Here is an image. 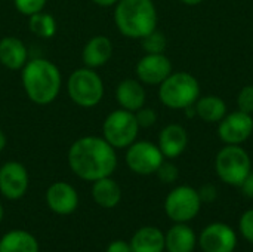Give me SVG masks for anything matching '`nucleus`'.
Listing matches in <instances>:
<instances>
[{"mask_svg":"<svg viewBox=\"0 0 253 252\" xmlns=\"http://www.w3.org/2000/svg\"><path fill=\"white\" fill-rule=\"evenodd\" d=\"M67 162L76 177L87 183L111 177L117 168V150L104 138L86 135L68 149Z\"/></svg>","mask_w":253,"mask_h":252,"instance_id":"1","label":"nucleus"},{"mask_svg":"<svg viewBox=\"0 0 253 252\" xmlns=\"http://www.w3.org/2000/svg\"><path fill=\"white\" fill-rule=\"evenodd\" d=\"M21 83L31 102L49 105L59 97L62 88L61 70L46 58H31L21 68Z\"/></svg>","mask_w":253,"mask_h":252,"instance_id":"2","label":"nucleus"},{"mask_svg":"<svg viewBox=\"0 0 253 252\" xmlns=\"http://www.w3.org/2000/svg\"><path fill=\"white\" fill-rule=\"evenodd\" d=\"M114 24L129 39H142L157 28V9L153 0H119L114 6Z\"/></svg>","mask_w":253,"mask_h":252,"instance_id":"3","label":"nucleus"},{"mask_svg":"<svg viewBox=\"0 0 253 252\" xmlns=\"http://www.w3.org/2000/svg\"><path fill=\"white\" fill-rule=\"evenodd\" d=\"M199 97V80L187 71H172L169 77L159 85L160 102L172 110H184L190 105H194Z\"/></svg>","mask_w":253,"mask_h":252,"instance_id":"4","label":"nucleus"},{"mask_svg":"<svg viewBox=\"0 0 253 252\" xmlns=\"http://www.w3.org/2000/svg\"><path fill=\"white\" fill-rule=\"evenodd\" d=\"M70 100L83 108H92L98 105L104 98V82L95 68L80 67L74 70L65 83Z\"/></svg>","mask_w":253,"mask_h":252,"instance_id":"5","label":"nucleus"},{"mask_svg":"<svg viewBox=\"0 0 253 252\" xmlns=\"http://www.w3.org/2000/svg\"><path fill=\"white\" fill-rule=\"evenodd\" d=\"M215 171L222 183L240 187L252 171L251 156L242 146L227 144L215 157Z\"/></svg>","mask_w":253,"mask_h":252,"instance_id":"6","label":"nucleus"},{"mask_svg":"<svg viewBox=\"0 0 253 252\" xmlns=\"http://www.w3.org/2000/svg\"><path fill=\"white\" fill-rule=\"evenodd\" d=\"M139 125L136 122L135 113L125 108H117L111 111L102 122V137L116 149H127L136 141L139 134Z\"/></svg>","mask_w":253,"mask_h":252,"instance_id":"7","label":"nucleus"},{"mask_svg":"<svg viewBox=\"0 0 253 252\" xmlns=\"http://www.w3.org/2000/svg\"><path fill=\"white\" fill-rule=\"evenodd\" d=\"M202 208L199 192L191 186H178L165 199V212L173 223H188L196 218Z\"/></svg>","mask_w":253,"mask_h":252,"instance_id":"8","label":"nucleus"},{"mask_svg":"<svg viewBox=\"0 0 253 252\" xmlns=\"http://www.w3.org/2000/svg\"><path fill=\"white\" fill-rule=\"evenodd\" d=\"M127 168L138 175L156 174L159 166L163 163L165 156L159 146L151 141H135L126 149L125 156Z\"/></svg>","mask_w":253,"mask_h":252,"instance_id":"9","label":"nucleus"},{"mask_svg":"<svg viewBox=\"0 0 253 252\" xmlns=\"http://www.w3.org/2000/svg\"><path fill=\"white\" fill-rule=\"evenodd\" d=\"M30 177L27 168L16 160L0 166V193L7 201H19L28 190Z\"/></svg>","mask_w":253,"mask_h":252,"instance_id":"10","label":"nucleus"},{"mask_svg":"<svg viewBox=\"0 0 253 252\" xmlns=\"http://www.w3.org/2000/svg\"><path fill=\"white\" fill-rule=\"evenodd\" d=\"M237 242V233L225 223H212L199 236V245L203 252H234Z\"/></svg>","mask_w":253,"mask_h":252,"instance_id":"11","label":"nucleus"},{"mask_svg":"<svg viewBox=\"0 0 253 252\" xmlns=\"http://www.w3.org/2000/svg\"><path fill=\"white\" fill-rule=\"evenodd\" d=\"M253 134V117L245 111H233L225 114L219 122L218 137L224 144L240 146Z\"/></svg>","mask_w":253,"mask_h":252,"instance_id":"12","label":"nucleus"},{"mask_svg":"<svg viewBox=\"0 0 253 252\" xmlns=\"http://www.w3.org/2000/svg\"><path fill=\"white\" fill-rule=\"evenodd\" d=\"M136 79L142 85H160L172 73V62L165 53H145L135 67Z\"/></svg>","mask_w":253,"mask_h":252,"instance_id":"13","label":"nucleus"},{"mask_svg":"<svg viewBox=\"0 0 253 252\" xmlns=\"http://www.w3.org/2000/svg\"><path fill=\"white\" fill-rule=\"evenodd\" d=\"M46 203L58 215H70L79 206L77 190L67 181H56L46 190Z\"/></svg>","mask_w":253,"mask_h":252,"instance_id":"14","label":"nucleus"},{"mask_svg":"<svg viewBox=\"0 0 253 252\" xmlns=\"http://www.w3.org/2000/svg\"><path fill=\"white\" fill-rule=\"evenodd\" d=\"M188 144V135L184 126L178 123H170L165 126L159 134V149L163 153L165 159L179 157Z\"/></svg>","mask_w":253,"mask_h":252,"instance_id":"15","label":"nucleus"},{"mask_svg":"<svg viewBox=\"0 0 253 252\" xmlns=\"http://www.w3.org/2000/svg\"><path fill=\"white\" fill-rule=\"evenodd\" d=\"M113 56V43L107 36L98 34L90 37L82 50V59L84 67L99 68L104 67Z\"/></svg>","mask_w":253,"mask_h":252,"instance_id":"16","label":"nucleus"},{"mask_svg":"<svg viewBox=\"0 0 253 252\" xmlns=\"http://www.w3.org/2000/svg\"><path fill=\"white\" fill-rule=\"evenodd\" d=\"M116 101L120 108L127 111H138L145 105L147 92L144 85L138 79H125L116 88Z\"/></svg>","mask_w":253,"mask_h":252,"instance_id":"17","label":"nucleus"},{"mask_svg":"<svg viewBox=\"0 0 253 252\" xmlns=\"http://www.w3.org/2000/svg\"><path fill=\"white\" fill-rule=\"evenodd\" d=\"M28 61V50L25 43L15 36H4L0 39V64L7 70H21Z\"/></svg>","mask_w":253,"mask_h":252,"instance_id":"18","label":"nucleus"},{"mask_svg":"<svg viewBox=\"0 0 253 252\" xmlns=\"http://www.w3.org/2000/svg\"><path fill=\"white\" fill-rule=\"evenodd\" d=\"M196 244V233L187 223H175L165 235V250L168 252H193Z\"/></svg>","mask_w":253,"mask_h":252,"instance_id":"19","label":"nucleus"},{"mask_svg":"<svg viewBox=\"0 0 253 252\" xmlns=\"http://www.w3.org/2000/svg\"><path fill=\"white\" fill-rule=\"evenodd\" d=\"M90 193L95 203L104 209H113L122 201V187L111 177H105L93 181Z\"/></svg>","mask_w":253,"mask_h":252,"instance_id":"20","label":"nucleus"},{"mask_svg":"<svg viewBox=\"0 0 253 252\" xmlns=\"http://www.w3.org/2000/svg\"><path fill=\"white\" fill-rule=\"evenodd\" d=\"M132 252H163L165 233L153 226H145L136 230L130 239Z\"/></svg>","mask_w":253,"mask_h":252,"instance_id":"21","label":"nucleus"},{"mask_svg":"<svg viewBox=\"0 0 253 252\" xmlns=\"http://www.w3.org/2000/svg\"><path fill=\"white\" fill-rule=\"evenodd\" d=\"M40 247L34 235L27 230H10L0 239V252H39Z\"/></svg>","mask_w":253,"mask_h":252,"instance_id":"22","label":"nucleus"},{"mask_svg":"<svg viewBox=\"0 0 253 252\" xmlns=\"http://www.w3.org/2000/svg\"><path fill=\"white\" fill-rule=\"evenodd\" d=\"M194 107L196 114L206 123H219L227 114V104L216 95L199 97Z\"/></svg>","mask_w":253,"mask_h":252,"instance_id":"23","label":"nucleus"},{"mask_svg":"<svg viewBox=\"0 0 253 252\" xmlns=\"http://www.w3.org/2000/svg\"><path fill=\"white\" fill-rule=\"evenodd\" d=\"M28 28L34 36L40 39H52L58 30L55 18L44 10L28 16Z\"/></svg>","mask_w":253,"mask_h":252,"instance_id":"24","label":"nucleus"},{"mask_svg":"<svg viewBox=\"0 0 253 252\" xmlns=\"http://www.w3.org/2000/svg\"><path fill=\"white\" fill-rule=\"evenodd\" d=\"M141 42H142V48L145 53H165V49L168 45L166 36L157 28L151 31L150 34H147L145 37H142Z\"/></svg>","mask_w":253,"mask_h":252,"instance_id":"25","label":"nucleus"},{"mask_svg":"<svg viewBox=\"0 0 253 252\" xmlns=\"http://www.w3.org/2000/svg\"><path fill=\"white\" fill-rule=\"evenodd\" d=\"M46 3L47 0H13L15 9L24 16H31L37 12H42Z\"/></svg>","mask_w":253,"mask_h":252,"instance_id":"26","label":"nucleus"},{"mask_svg":"<svg viewBox=\"0 0 253 252\" xmlns=\"http://www.w3.org/2000/svg\"><path fill=\"white\" fill-rule=\"evenodd\" d=\"M156 174H157L159 180L165 184H172L179 177V171H178L176 165H173L172 162H166V160H163V163L159 166Z\"/></svg>","mask_w":253,"mask_h":252,"instance_id":"27","label":"nucleus"},{"mask_svg":"<svg viewBox=\"0 0 253 252\" xmlns=\"http://www.w3.org/2000/svg\"><path fill=\"white\" fill-rule=\"evenodd\" d=\"M237 107L248 114L253 113V85L245 86L237 95Z\"/></svg>","mask_w":253,"mask_h":252,"instance_id":"28","label":"nucleus"},{"mask_svg":"<svg viewBox=\"0 0 253 252\" xmlns=\"http://www.w3.org/2000/svg\"><path fill=\"white\" fill-rule=\"evenodd\" d=\"M135 117H136L139 128H151L157 122L156 110H153L151 107H145V105L142 108H139L138 111H135Z\"/></svg>","mask_w":253,"mask_h":252,"instance_id":"29","label":"nucleus"},{"mask_svg":"<svg viewBox=\"0 0 253 252\" xmlns=\"http://www.w3.org/2000/svg\"><path fill=\"white\" fill-rule=\"evenodd\" d=\"M239 230L248 242L253 244V208L243 212V215L240 217Z\"/></svg>","mask_w":253,"mask_h":252,"instance_id":"30","label":"nucleus"},{"mask_svg":"<svg viewBox=\"0 0 253 252\" xmlns=\"http://www.w3.org/2000/svg\"><path fill=\"white\" fill-rule=\"evenodd\" d=\"M199 192V196H200V199H202V203L203 202H208V203H211V202H215L216 201V198H218V190H216V187L213 186V184H205L200 190H197Z\"/></svg>","mask_w":253,"mask_h":252,"instance_id":"31","label":"nucleus"},{"mask_svg":"<svg viewBox=\"0 0 253 252\" xmlns=\"http://www.w3.org/2000/svg\"><path fill=\"white\" fill-rule=\"evenodd\" d=\"M105 252H132L130 250V244L126 241H113Z\"/></svg>","mask_w":253,"mask_h":252,"instance_id":"32","label":"nucleus"},{"mask_svg":"<svg viewBox=\"0 0 253 252\" xmlns=\"http://www.w3.org/2000/svg\"><path fill=\"white\" fill-rule=\"evenodd\" d=\"M240 189H242V192H243L245 196H248L249 199H253V171H251V174L242 183Z\"/></svg>","mask_w":253,"mask_h":252,"instance_id":"33","label":"nucleus"},{"mask_svg":"<svg viewBox=\"0 0 253 252\" xmlns=\"http://www.w3.org/2000/svg\"><path fill=\"white\" fill-rule=\"evenodd\" d=\"M95 4L101 6V7H111V6H116V3L119 0H92Z\"/></svg>","mask_w":253,"mask_h":252,"instance_id":"34","label":"nucleus"},{"mask_svg":"<svg viewBox=\"0 0 253 252\" xmlns=\"http://www.w3.org/2000/svg\"><path fill=\"white\" fill-rule=\"evenodd\" d=\"M6 144H7V138H6V135H4V132L0 129V153L4 150V147H6Z\"/></svg>","mask_w":253,"mask_h":252,"instance_id":"35","label":"nucleus"},{"mask_svg":"<svg viewBox=\"0 0 253 252\" xmlns=\"http://www.w3.org/2000/svg\"><path fill=\"white\" fill-rule=\"evenodd\" d=\"M179 1H182L184 4H188V6H197V4H200L203 0H179Z\"/></svg>","mask_w":253,"mask_h":252,"instance_id":"36","label":"nucleus"},{"mask_svg":"<svg viewBox=\"0 0 253 252\" xmlns=\"http://www.w3.org/2000/svg\"><path fill=\"white\" fill-rule=\"evenodd\" d=\"M3 215H4V211H3V206H1V203H0V223H1V220H3Z\"/></svg>","mask_w":253,"mask_h":252,"instance_id":"37","label":"nucleus"},{"mask_svg":"<svg viewBox=\"0 0 253 252\" xmlns=\"http://www.w3.org/2000/svg\"><path fill=\"white\" fill-rule=\"evenodd\" d=\"M252 252H253V251H252Z\"/></svg>","mask_w":253,"mask_h":252,"instance_id":"38","label":"nucleus"}]
</instances>
